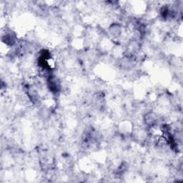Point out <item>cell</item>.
Instances as JSON below:
<instances>
[{
	"mask_svg": "<svg viewBox=\"0 0 183 183\" xmlns=\"http://www.w3.org/2000/svg\"><path fill=\"white\" fill-rule=\"evenodd\" d=\"M157 119L156 117H155V114L149 113L148 114H147V115H145V121L148 125H154L156 122Z\"/></svg>",
	"mask_w": 183,
	"mask_h": 183,
	"instance_id": "cell-1",
	"label": "cell"
}]
</instances>
